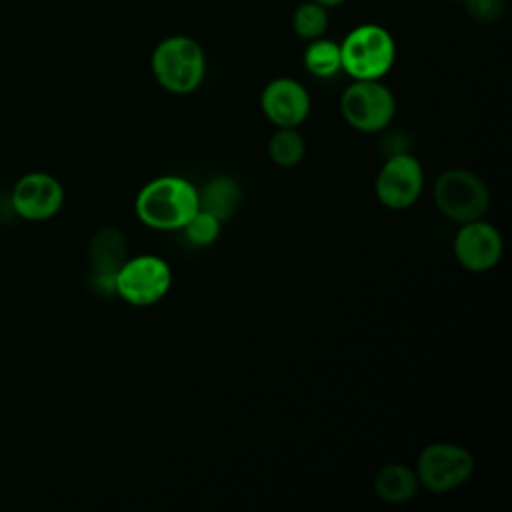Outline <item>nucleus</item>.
Returning <instances> with one entry per match:
<instances>
[{"label":"nucleus","mask_w":512,"mask_h":512,"mask_svg":"<svg viewBox=\"0 0 512 512\" xmlns=\"http://www.w3.org/2000/svg\"><path fill=\"white\" fill-rule=\"evenodd\" d=\"M462 2H466V0H462Z\"/></svg>","instance_id":"obj_21"},{"label":"nucleus","mask_w":512,"mask_h":512,"mask_svg":"<svg viewBox=\"0 0 512 512\" xmlns=\"http://www.w3.org/2000/svg\"><path fill=\"white\" fill-rule=\"evenodd\" d=\"M340 44L342 70L352 80H380L396 60V42L380 24H358Z\"/></svg>","instance_id":"obj_3"},{"label":"nucleus","mask_w":512,"mask_h":512,"mask_svg":"<svg viewBox=\"0 0 512 512\" xmlns=\"http://www.w3.org/2000/svg\"><path fill=\"white\" fill-rule=\"evenodd\" d=\"M452 252L458 264L474 274H482L492 270L504 252V242L500 230L486 222L484 218L464 222L460 224L454 242Z\"/></svg>","instance_id":"obj_10"},{"label":"nucleus","mask_w":512,"mask_h":512,"mask_svg":"<svg viewBox=\"0 0 512 512\" xmlns=\"http://www.w3.org/2000/svg\"><path fill=\"white\" fill-rule=\"evenodd\" d=\"M242 204V186L234 176L216 174L198 190V208L220 222L230 220Z\"/></svg>","instance_id":"obj_13"},{"label":"nucleus","mask_w":512,"mask_h":512,"mask_svg":"<svg viewBox=\"0 0 512 512\" xmlns=\"http://www.w3.org/2000/svg\"><path fill=\"white\" fill-rule=\"evenodd\" d=\"M260 108L276 128H298L308 118L312 102L302 82L278 76L262 88Z\"/></svg>","instance_id":"obj_11"},{"label":"nucleus","mask_w":512,"mask_h":512,"mask_svg":"<svg viewBox=\"0 0 512 512\" xmlns=\"http://www.w3.org/2000/svg\"><path fill=\"white\" fill-rule=\"evenodd\" d=\"M432 196L438 212L458 224L480 220L490 208V190L486 182L466 168H448L440 172Z\"/></svg>","instance_id":"obj_4"},{"label":"nucleus","mask_w":512,"mask_h":512,"mask_svg":"<svg viewBox=\"0 0 512 512\" xmlns=\"http://www.w3.org/2000/svg\"><path fill=\"white\" fill-rule=\"evenodd\" d=\"M198 210V188L184 176H158L144 184L134 200L138 220L158 232L182 230Z\"/></svg>","instance_id":"obj_1"},{"label":"nucleus","mask_w":512,"mask_h":512,"mask_svg":"<svg viewBox=\"0 0 512 512\" xmlns=\"http://www.w3.org/2000/svg\"><path fill=\"white\" fill-rule=\"evenodd\" d=\"M220 228H222V222L218 218H214L212 214L198 208L194 212V216L182 226V232H184V238L192 246L206 248V246H212L218 240Z\"/></svg>","instance_id":"obj_18"},{"label":"nucleus","mask_w":512,"mask_h":512,"mask_svg":"<svg viewBox=\"0 0 512 512\" xmlns=\"http://www.w3.org/2000/svg\"><path fill=\"white\" fill-rule=\"evenodd\" d=\"M8 202L16 216L42 222L62 210L64 188L60 180L48 172H26L14 182Z\"/></svg>","instance_id":"obj_9"},{"label":"nucleus","mask_w":512,"mask_h":512,"mask_svg":"<svg viewBox=\"0 0 512 512\" xmlns=\"http://www.w3.org/2000/svg\"><path fill=\"white\" fill-rule=\"evenodd\" d=\"M306 154V142L296 128H278L268 140V156L280 168H294Z\"/></svg>","instance_id":"obj_16"},{"label":"nucleus","mask_w":512,"mask_h":512,"mask_svg":"<svg viewBox=\"0 0 512 512\" xmlns=\"http://www.w3.org/2000/svg\"><path fill=\"white\" fill-rule=\"evenodd\" d=\"M476 462L468 448L452 442H432L422 448L416 460V478L422 488L444 494L466 484L474 474Z\"/></svg>","instance_id":"obj_5"},{"label":"nucleus","mask_w":512,"mask_h":512,"mask_svg":"<svg viewBox=\"0 0 512 512\" xmlns=\"http://www.w3.org/2000/svg\"><path fill=\"white\" fill-rule=\"evenodd\" d=\"M90 282L100 294H114V278L128 260V240L116 226L98 228L88 242Z\"/></svg>","instance_id":"obj_12"},{"label":"nucleus","mask_w":512,"mask_h":512,"mask_svg":"<svg viewBox=\"0 0 512 512\" xmlns=\"http://www.w3.org/2000/svg\"><path fill=\"white\" fill-rule=\"evenodd\" d=\"M502 0H466V10L480 22H490L502 12Z\"/></svg>","instance_id":"obj_19"},{"label":"nucleus","mask_w":512,"mask_h":512,"mask_svg":"<svg viewBox=\"0 0 512 512\" xmlns=\"http://www.w3.org/2000/svg\"><path fill=\"white\" fill-rule=\"evenodd\" d=\"M418 490L416 472L406 464H384L374 476V492L388 504H406L416 498Z\"/></svg>","instance_id":"obj_14"},{"label":"nucleus","mask_w":512,"mask_h":512,"mask_svg":"<svg viewBox=\"0 0 512 512\" xmlns=\"http://www.w3.org/2000/svg\"><path fill=\"white\" fill-rule=\"evenodd\" d=\"M424 190V170L416 156L396 152L384 160L374 180V194L388 210L410 208Z\"/></svg>","instance_id":"obj_8"},{"label":"nucleus","mask_w":512,"mask_h":512,"mask_svg":"<svg viewBox=\"0 0 512 512\" xmlns=\"http://www.w3.org/2000/svg\"><path fill=\"white\" fill-rule=\"evenodd\" d=\"M302 60L306 70L316 78H332L342 70L340 44L324 36L308 42Z\"/></svg>","instance_id":"obj_15"},{"label":"nucleus","mask_w":512,"mask_h":512,"mask_svg":"<svg viewBox=\"0 0 512 512\" xmlns=\"http://www.w3.org/2000/svg\"><path fill=\"white\" fill-rule=\"evenodd\" d=\"M314 2H318V4H322V6H326V8H334V6H340V4L346 2V0H314Z\"/></svg>","instance_id":"obj_20"},{"label":"nucleus","mask_w":512,"mask_h":512,"mask_svg":"<svg viewBox=\"0 0 512 512\" xmlns=\"http://www.w3.org/2000/svg\"><path fill=\"white\" fill-rule=\"evenodd\" d=\"M154 80L170 94H190L198 90L206 76L204 48L184 34H174L160 40L150 56Z\"/></svg>","instance_id":"obj_2"},{"label":"nucleus","mask_w":512,"mask_h":512,"mask_svg":"<svg viewBox=\"0 0 512 512\" xmlns=\"http://www.w3.org/2000/svg\"><path fill=\"white\" fill-rule=\"evenodd\" d=\"M170 286L172 270L164 258L154 254L128 256L114 278V294L138 308L158 304Z\"/></svg>","instance_id":"obj_7"},{"label":"nucleus","mask_w":512,"mask_h":512,"mask_svg":"<svg viewBox=\"0 0 512 512\" xmlns=\"http://www.w3.org/2000/svg\"><path fill=\"white\" fill-rule=\"evenodd\" d=\"M340 112L350 128L376 134L394 120L396 98L380 80H354L340 96Z\"/></svg>","instance_id":"obj_6"},{"label":"nucleus","mask_w":512,"mask_h":512,"mask_svg":"<svg viewBox=\"0 0 512 512\" xmlns=\"http://www.w3.org/2000/svg\"><path fill=\"white\" fill-rule=\"evenodd\" d=\"M328 22H330L328 8L314 0L298 4L292 14V28H294L296 36H300L302 40H308V42L324 36V32L328 30Z\"/></svg>","instance_id":"obj_17"}]
</instances>
